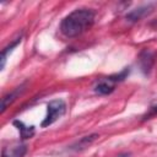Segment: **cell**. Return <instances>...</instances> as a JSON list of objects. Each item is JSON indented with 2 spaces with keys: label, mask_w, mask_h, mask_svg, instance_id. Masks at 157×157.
<instances>
[{
  "label": "cell",
  "mask_w": 157,
  "mask_h": 157,
  "mask_svg": "<svg viewBox=\"0 0 157 157\" xmlns=\"http://www.w3.org/2000/svg\"><path fill=\"white\" fill-rule=\"evenodd\" d=\"M94 17L96 12L92 9H76L63 18L60 32L67 38L77 37L92 27Z\"/></svg>",
  "instance_id": "obj_1"
},
{
  "label": "cell",
  "mask_w": 157,
  "mask_h": 157,
  "mask_svg": "<svg viewBox=\"0 0 157 157\" xmlns=\"http://www.w3.org/2000/svg\"><path fill=\"white\" fill-rule=\"evenodd\" d=\"M66 112V103L63 99H53L47 104V115L42 121L40 126L47 128L55 123Z\"/></svg>",
  "instance_id": "obj_2"
},
{
  "label": "cell",
  "mask_w": 157,
  "mask_h": 157,
  "mask_svg": "<svg viewBox=\"0 0 157 157\" xmlns=\"http://www.w3.org/2000/svg\"><path fill=\"white\" fill-rule=\"evenodd\" d=\"M155 56L156 53L151 52L148 49H144L139 55V64L144 74H148L155 64Z\"/></svg>",
  "instance_id": "obj_3"
},
{
  "label": "cell",
  "mask_w": 157,
  "mask_h": 157,
  "mask_svg": "<svg viewBox=\"0 0 157 157\" xmlns=\"http://www.w3.org/2000/svg\"><path fill=\"white\" fill-rule=\"evenodd\" d=\"M152 11V5H146V6H140L135 10H131L130 12L126 13V20L130 22H136L139 20H141L142 17H145L147 13H150Z\"/></svg>",
  "instance_id": "obj_4"
},
{
  "label": "cell",
  "mask_w": 157,
  "mask_h": 157,
  "mask_svg": "<svg viewBox=\"0 0 157 157\" xmlns=\"http://www.w3.org/2000/svg\"><path fill=\"white\" fill-rule=\"evenodd\" d=\"M26 152H27L26 145L6 146L2 148V157H25Z\"/></svg>",
  "instance_id": "obj_5"
},
{
  "label": "cell",
  "mask_w": 157,
  "mask_h": 157,
  "mask_svg": "<svg viewBox=\"0 0 157 157\" xmlns=\"http://www.w3.org/2000/svg\"><path fill=\"white\" fill-rule=\"evenodd\" d=\"M25 87V85H22V86H18V87H16L13 91H11L10 93H7V94H5L4 97H2V99H1V113H4L5 110H6V108L23 92V88Z\"/></svg>",
  "instance_id": "obj_6"
},
{
  "label": "cell",
  "mask_w": 157,
  "mask_h": 157,
  "mask_svg": "<svg viewBox=\"0 0 157 157\" xmlns=\"http://www.w3.org/2000/svg\"><path fill=\"white\" fill-rule=\"evenodd\" d=\"M12 124H13V126L17 128V130L20 131V136H21V139H23V140H25V139H31V137L34 135V132H36L33 125L27 126V125H25V123L21 121V120H13Z\"/></svg>",
  "instance_id": "obj_7"
},
{
  "label": "cell",
  "mask_w": 157,
  "mask_h": 157,
  "mask_svg": "<svg viewBox=\"0 0 157 157\" xmlns=\"http://www.w3.org/2000/svg\"><path fill=\"white\" fill-rule=\"evenodd\" d=\"M115 86L113 82H110L108 78L105 80H101L96 86H94V92L97 94H109L114 91Z\"/></svg>",
  "instance_id": "obj_8"
},
{
  "label": "cell",
  "mask_w": 157,
  "mask_h": 157,
  "mask_svg": "<svg viewBox=\"0 0 157 157\" xmlns=\"http://www.w3.org/2000/svg\"><path fill=\"white\" fill-rule=\"evenodd\" d=\"M21 40H22V37L20 36V37H17L13 42H11L7 47H5L2 50H1V56H0V70H2L4 67H5V64H6V58H7V55H9V53H11L12 50H13V48H16L20 43H21Z\"/></svg>",
  "instance_id": "obj_9"
},
{
  "label": "cell",
  "mask_w": 157,
  "mask_h": 157,
  "mask_svg": "<svg viewBox=\"0 0 157 157\" xmlns=\"http://www.w3.org/2000/svg\"><path fill=\"white\" fill-rule=\"evenodd\" d=\"M98 137V135L97 134H92V135H88V136H83V137H81L75 145H72L71 146V148L72 150H81V148H86L88 145H91L96 139Z\"/></svg>",
  "instance_id": "obj_10"
},
{
  "label": "cell",
  "mask_w": 157,
  "mask_h": 157,
  "mask_svg": "<svg viewBox=\"0 0 157 157\" xmlns=\"http://www.w3.org/2000/svg\"><path fill=\"white\" fill-rule=\"evenodd\" d=\"M129 72H130V69H129V67H125V69H124L123 71H120L119 74L110 75V76H108L107 78H108L110 82L115 83V82H119V81H123L124 78H126V76L129 75Z\"/></svg>",
  "instance_id": "obj_11"
},
{
  "label": "cell",
  "mask_w": 157,
  "mask_h": 157,
  "mask_svg": "<svg viewBox=\"0 0 157 157\" xmlns=\"http://www.w3.org/2000/svg\"><path fill=\"white\" fill-rule=\"evenodd\" d=\"M157 115V103L156 104H152L148 109V112L142 117V120H147V119H151L152 117H156Z\"/></svg>",
  "instance_id": "obj_12"
},
{
  "label": "cell",
  "mask_w": 157,
  "mask_h": 157,
  "mask_svg": "<svg viewBox=\"0 0 157 157\" xmlns=\"http://www.w3.org/2000/svg\"><path fill=\"white\" fill-rule=\"evenodd\" d=\"M119 157H128V155H120Z\"/></svg>",
  "instance_id": "obj_13"
}]
</instances>
